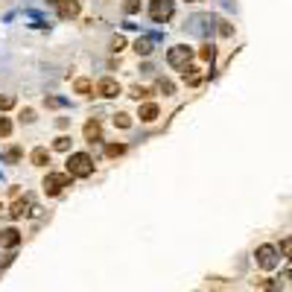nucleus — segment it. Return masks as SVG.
<instances>
[{
  "label": "nucleus",
  "instance_id": "a211bd4d",
  "mask_svg": "<svg viewBox=\"0 0 292 292\" xmlns=\"http://www.w3.org/2000/svg\"><path fill=\"white\" fill-rule=\"evenodd\" d=\"M114 126H120V129H129V126H132L129 114H114Z\"/></svg>",
  "mask_w": 292,
  "mask_h": 292
},
{
  "label": "nucleus",
  "instance_id": "412c9836",
  "mask_svg": "<svg viewBox=\"0 0 292 292\" xmlns=\"http://www.w3.org/2000/svg\"><path fill=\"white\" fill-rule=\"evenodd\" d=\"M123 152H126L123 143H111V146H108V155H111V158H114V155H123Z\"/></svg>",
  "mask_w": 292,
  "mask_h": 292
},
{
  "label": "nucleus",
  "instance_id": "1a4fd4ad",
  "mask_svg": "<svg viewBox=\"0 0 292 292\" xmlns=\"http://www.w3.org/2000/svg\"><path fill=\"white\" fill-rule=\"evenodd\" d=\"M137 117H140L143 123H152V120L158 117V105H155V102H143V105H140V114H137Z\"/></svg>",
  "mask_w": 292,
  "mask_h": 292
},
{
  "label": "nucleus",
  "instance_id": "a878e982",
  "mask_svg": "<svg viewBox=\"0 0 292 292\" xmlns=\"http://www.w3.org/2000/svg\"><path fill=\"white\" fill-rule=\"evenodd\" d=\"M123 44H126V41H123V35H117V38H114V41H111V50H114V53H117V50H123Z\"/></svg>",
  "mask_w": 292,
  "mask_h": 292
},
{
  "label": "nucleus",
  "instance_id": "6e6552de",
  "mask_svg": "<svg viewBox=\"0 0 292 292\" xmlns=\"http://www.w3.org/2000/svg\"><path fill=\"white\" fill-rule=\"evenodd\" d=\"M58 15L61 18H76L79 15V3L76 0H61L58 3Z\"/></svg>",
  "mask_w": 292,
  "mask_h": 292
},
{
  "label": "nucleus",
  "instance_id": "20e7f679",
  "mask_svg": "<svg viewBox=\"0 0 292 292\" xmlns=\"http://www.w3.org/2000/svg\"><path fill=\"white\" fill-rule=\"evenodd\" d=\"M173 12H175L173 0H152V6H149V15H152V20H158V23L170 20V18H173Z\"/></svg>",
  "mask_w": 292,
  "mask_h": 292
},
{
  "label": "nucleus",
  "instance_id": "6ab92c4d",
  "mask_svg": "<svg viewBox=\"0 0 292 292\" xmlns=\"http://www.w3.org/2000/svg\"><path fill=\"white\" fill-rule=\"evenodd\" d=\"M132 97H135V99H146V97H149V91H146V88H140V85H135V88H132Z\"/></svg>",
  "mask_w": 292,
  "mask_h": 292
},
{
  "label": "nucleus",
  "instance_id": "2eb2a0df",
  "mask_svg": "<svg viewBox=\"0 0 292 292\" xmlns=\"http://www.w3.org/2000/svg\"><path fill=\"white\" fill-rule=\"evenodd\" d=\"M260 287H263L266 292H281V290H284V284H281V281H263Z\"/></svg>",
  "mask_w": 292,
  "mask_h": 292
},
{
  "label": "nucleus",
  "instance_id": "f8f14e48",
  "mask_svg": "<svg viewBox=\"0 0 292 292\" xmlns=\"http://www.w3.org/2000/svg\"><path fill=\"white\" fill-rule=\"evenodd\" d=\"M32 164H35V167H47V164H50V152L41 149V146L32 149Z\"/></svg>",
  "mask_w": 292,
  "mask_h": 292
},
{
  "label": "nucleus",
  "instance_id": "5701e85b",
  "mask_svg": "<svg viewBox=\"0 0 292 292\" xmlns=\"http://www.w3.org/2000/svg\"><path fill=\"white\" fill-rule=\"evenodd\" d=\"M281 252H284V254H287V257L292 260V237H290V240H284V243H281Z\"/></svg>",
  "mask_w": 292,
  "mask_h": 292
},
{
  "label": "nucleus",
  "instance_id": "4468645a",
  "mask_svg": "<svg viewBox=\"0 0 292 292\" xmlns=\"http://www.w3.org/2000/svg\"><path fill=\"white\" fill-rule=\"evenodd\" d=\"M53 149H56V152H67V149H70V137H56Z\"/></svg>",
  "mask_w": 292,
  "mask_h": 292
},
{
  "label": "nucleus",
  "instance_id": "423d86ee",
  "mask_svg": "<svg viewBox=\"0 0 292 292\" xmlns=\"http://www.w3.org/2000/svg\"><path fill=\"white\" fill-rule=\"evenodd\" d=\"M97 94L111 99V97H117V94H120V85H117L111 76H105V79H99V82H97Z\"/></svg>",
  "mask_w": 292,
  "mask_h": 292
},
{
  "label": "nucleus",
  "instance_id": "0eeeda50",
  "mask_svg": "<svg viewBox=\"0 0 292 292\" xmlns=\"http://www.w3.org/2000/svg\"><path fill=\"white\" fill-rule=\"evenodd\" d=\"M20 243V234L15 231V228H3L0 231V246H6V249H15Z\"/></svg>",
  "mask_w": 292,
  "mask_h": 292
},
{
  "label": "nucleus",
  "instance_id": "bb28decb",
  "mask_svg": "<svg viewBox=\"0 0 292 292\" xmlns=\"http://www.w3.org/2000/svg\"><path fill=\"white\" fill-rule=\"evenodd\" d=\"M18 158H20V149H15V146H12V149L6 152V161H18Z\"/></svg>",
  "mask_w": 292,
  "mask_h": 292
},
{
  "label": "nucleus",
  "instance_id": "f257e3e1",
  "mask_svg": "<svg viewBox=\"0 0 292 292\" xmlns=\"http://www.w3.org/2000/svg\"><path fill=\"white\" fill-rule=\"evenodd\" d=\"M67 173L76 175V178H88V175L94 173V161H91V155H85V152L70 155V158H67Z\"/></svg>",
  "mask_w": 292,
  "mask_h": 292
},
{
  "label": "nucleus",
  "instance_id": "f03ea898",
  "mask_svg": "<svg viewBox=\"0 0 292 292\" xmlns=\"http://www.w3.org/2000/svg\"><path fill=\"white\" fill-rule=\"evenodd\" d=\"M70 173H50L47 178H44V193L47 196H58L64 187H70Z\"/></svg>",
  "mask_w": 292,
  "mask_h": 292
},
{
  "label": "nucleus",
  "instance_id": "9b49d317",
  "mask_svg": "<svg viewBox=\"0 0 292 292\" xmlns=\"http://www.w3.org/2000/svg\"><path fill=\"white\" fill-rule=\"evenodd\" d=\"M99 135H102L99 123H97V120H88V123H85V137H88V140L94 143V140H99Z\"/></svg>",
  "mask_w": 292,
  "mask_h": 292
},
{
  "label": "nucleus",
  "instance_id": "7ed1b4c3",
  "mask_svg": "<svg viewBox=\"0 0 292 292\" xmlns=\"http://www.w3.org/2000/svg\"><path fill=\"white\" fill-rule=\"evenodd\" d=\"M190 58H193V50H190V47H184V44H178V47H173V50L167 53L170 67H187V64H190Z\"/></svg>",
  "mask_w": 292,
  "mask_h": 292
},
{
  "label": "nucleus",
  "instance_id": "aec40b11",
  "mask_svg": "<svg viewBox=\"0 0 292 292\" xmlns=\"http://www.w3.org/2000/svg\"><path fill=\"white\" fill-rule=\"evenodd\" d=\"M158 88H161L164 94H173V91H175V85H173L170 79H161V82H158Z\"/></svg>",
  "mask_w": 292,
  "mask_h": 292
},
{
  "label": "nucleus",
  "instance_id": "9d476101",
  "mask_svg": "<svg viewBox=\"0 0 292 292\" xmlns=\"http://www.w3.org/2000/svg\"><path fill=\"white\" fill-rule=\"evenodd\" d=\"M29 208H32V202H29V199H23V202H15L9 214H12V219H20V216H26V214H29Z\"/></svg>",
  "mask_w": 292,
  "mask_h": 292
},
{
  "label": "nucleus",
  "instance_id": "ddd939ff",
  "mask_svg": "<svg viewBox=\"0 0 292 292\" xmlns=\"http://www.w3.org/2000/svg\"><path fill=\"white\" fill-rule=\"evenodd\" d=\"M135 53L137 56H149L152 53V38H137L135 41Z\"/></svg>",
  "mask_w": 292,
  "mask_h": 292
},
{
  "label": "nucleus",
  "instance_id": "4be33fe9",
  "mask_svg": "<svg viewBox=\"0 0 292 292\" xmlns=\"http://www.w3.org/2000/svg\"><path fill=\"white\" fill-rule=\"evenodd\" d=\"M9 132H12V123H9V120H6V117H0V135H3V137H6V135H9Z\"/></svg>",
  "mask_w": 292,
  "mask_h": 292
},
{
  "label": "nucleus",
  "instance_id": "f3484780",
  "mask_svg": "<svg viewBox=\"0 0 292 292\" xmlns=\"http://www.w3.org/2000/svg\"><path fill=\"white\" fill-rule=\"evenodd\" d=\"M73 88H76V94H88V91H91L94 85H91L88 79H76V85H73Z\"/></svg>",
  "mask_w": 292,
  "mask_h": 292
},
{
  "label": "nucleus",
  "instance_id": "cd10ccee",
  "mask_svg": "<svg viewBox=\"0 0 292 292\" xmlns=\"http://www.w3.org/2000/svg\"><path fill=\"white\" fill-rule=\"evenodd\" d=\"M20 117H23V120H26V123H29V120H32V117H35V114H32V108H23V114H20Z\"/></svg>",
  "mask_w": 292,
  "mask_h": 292
},
{
  "label": "nucleus",
  "instance_id": "b1692460",
  "mask_svg": "<svg viewBox=\"0 0 292 292\" xmlns=\"http://www.w3.org/2000/svg\"><path fill=\"white\" fill-rule=\"evenodd\" d=\"M123 9L132 15V12H137V9H140V3H137V0H126V6H123Z\"/></svg>",
  "mask_w": 292,
  "mask_h": 292
},
{
  "label": "nucleus",
  "instance_id": "393cba45",
  "mask_svg": "<svg viewBox=\"0 0 292 292\" xmlns=\"http://www.w3.org/2000/svg\"><path fill=\"white\" fill-rule=\"evenodd\" d=\"M15 105V97H0V108L6 111V108H12Z\"/></svg>",
  "mask_w": 292,
  "mask_h": 292
},
{
  "label": "nucleus",
  "instance_id": "39448f33",
  "mask_svg": "<svg viewBox=\"0 0 292 292\" xmlns=\"http://www.w3.org/2000/svg\"><path fill=\"white\" fill-rule=\"evenodd\" d=\"M257 266L266 269V272L275 269V266H278V249H275V246H260V249H257Z\"/></svg>",
  "mask_w": 292,
  "mask_h": 292
},
{
  "label": "nucleus",
  "instance_id": "dca6fc26",
  "mask_svg": "<svg viewBox=\"0 0 292 292\" xmlns=\"http://www.w3.org/2000/svg\"><path fill=\"white\" fill-rule=\"evenodd\" d=\"M199 56H202V61H214V56H216V50H214V47H211V44H205V47H202V53H199Z\"/></svg>",
  "mask_w": 292,
  "mask_h": 292
}]
</instances>
